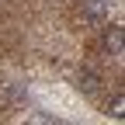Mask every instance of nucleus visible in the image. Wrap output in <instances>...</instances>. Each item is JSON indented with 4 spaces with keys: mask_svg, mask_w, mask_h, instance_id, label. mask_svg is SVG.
I'll list each match as a JSON object with an SVG mask.
<instances>
[{
    "mask_svg": "<svg viewBox=\"0 0 125 125\" xmlns=\"http://www.w3.org/2000/svg\"><path fill=\"white\" fill-rule=\"evenodd\" d=\"M97 87H101V76L83 66V70H80V90H83V94H97Z\"/></svg>",
    "mask_w": 125,
    "mask_h": 125,
    "instance_id": "nucleus-3",
    "label": "nucleus"
},
{
    "mask_svg": "<svg viewBox=\"0 0 125 125\" xmlns=\"http://www.w3.org/2000/svg\"><path fill=\"white\" fill-rule=\"evenodd\" d=\"M122 45H125V31H122V24H111L101 38V49L108 56H122Z\"/></svg>",
    "mask_w": 125,
    "mask_h": 125,
    "instance_id": "nucleus-1",
    "label": "nucleus"
},
{
    "mask_svg": "<svg viewBox=\"0 0 125 125\" xmlns=\"http://www.w3.org/2000/svg\"><path fill=\"white\" fill-rule=\"evenodd\" d=\"M14 97H18V90H10V87H0V108H7Z\"/></svg>",
    "mask_w": 125,
    "mask_h": 125,
    "instance_id": "nucleus-5",
    "label": "nucleus"
},
{
    "mask_svg": "<svg viewBox=\"0 0 125 125\" xmlns=\"http://www.w3.org/2000/svg\"><path fill=\"white\" fill-rule=\"evenodd\" d=\"M83 24H94V21H104L108 18V4L104 0H87V7H83Z\"/></svg>",
    "mask_w": 125,
    "mask_h": 125,
    "instance_id": "nucleus-2",
    "label": "nucleus"
},
{
    "mask_svg": "<svg viewBox=\"0 0 125 125\" xmlns=\"http://www.w3.org/2000/svg\"><path fill=\"white\" fill-rule=\"evenodd\" d=\"M108 115L111 118H125V94H115V97L108 101Z\"/></svg>",
    "mask_w": 125,
    "mask_h": 125,
    "instance_id": "nucleus-4",
    "label": "nucleus"
}]
</instances>
